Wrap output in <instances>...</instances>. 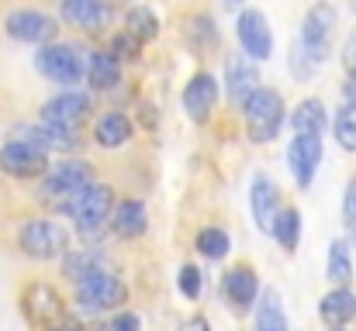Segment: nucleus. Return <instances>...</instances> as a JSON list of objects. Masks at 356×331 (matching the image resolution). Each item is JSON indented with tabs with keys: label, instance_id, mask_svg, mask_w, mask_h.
Instances as JSON below:
<instances>
[{
	"label": "nucleus",
	"instance_id": "1",
	"mask_svg": "<svg viewBox=\"0 0 356 331\" xmlns=\"http://www.w3.org/2000/svg\"><path fill=\"white\" fill-rule=\"evenodd\" d=\"M115 211V187L111 183H90L87 190H80L76 197H70L66 204H59V214L73 218V228L83 241H101L104 238V228L111 221Z\"/></svg>",
	"mask_w": 356,
	"mask_h": 331
},
{
	"label": "nucleus",
	"instance_id": "2",
	"mask_svg": "<svg viewBox=\"0 0 356 331\" xmlns=\"http://www.w3.org/2000/svg\"><path fill=\"white\" fill-rule=\"evenodd\" d=\"M90 183H97V176H94V166L87 159H63V162L49 166V173L38 180L35 201L59 211V204H66L70 197H76Z\"/></svg>",
	"mask_w": 356,
	"mask_h": 331
},
{
	"label": "nucleus",
	"instance_id": "3",
	"mask_svg": "<svg viewBox=\"0 0 356 331\" xmlns=\"http://www.w3.org/2000/svg\"><path fill=\"white\" fill-rule=\"evenodd\" d=\"M287 117V104L280 97V90L273 87H259L249 94V101L242 104V121H245V135L256 145H266L280 135V124Z\"/></svg>",
	"mask_w": 356,
	"mask_h": 331
},
{
	"label": "nucleus",
	"instance_id": "4",
	"mask_svg": "<svg viewBox=\"0 0 356 331\" xmlns=\"http://www.w3.org/2000/svg\"><path fill=\"white\" fill-rule=\"evenodd\" d=\"M17 252L35 262H52L70 252V231L52 218H24L17 228Z\"/></svg>",
	"mask_w": 356,
	"mask_h": 331
},
{
	"label": "nucleus",
	"instance_id": "5",
	"mask_svg": "<svg viewBox=\"0 0 356 331\" xmlns=\"http://www.w3.org/2000/svg\"><path fill=\"white\" fill-rule=\"evenodd\" d=\"M336 28H339V10L332 3H312L305 21H301V52L305 59L318 69L329 56H332V42H336Z\"/></svg>",
	"mask_w": 356,
	"mask_h": 331
},
{
	"label": "nucleus",
	"instance_id": "6",
	"mask_svg": "<svg viewBox=\"0 0 356 331\" xmlns=\"http://www.w3.org/2000/svg\"><path fill=\"white\" fill-rule=\"evenodd\" d=\"M76 294V307L87 314H104V311H118L121 304H128V283L115 276L111 269L104 273H90L80 283H73Z\"/></svg>",
	"mask_w": 356,
	"mask_h": 331
},
{
	"label": "nucleus",
	"instance_id": "7",
	"mask_svg": "<svg viewBox=\"0 0 356 331\" xmlns=\"http://www.w3.org/2000/svg\"><path fill=\"white\" fill-rule=\"evenodd\" d=\"M35 69H38L45 80H52V83L73 90V87L83 80L87 59L80 56L76 45H59V42H52V45H42V49L35 52Z\"/></svg>",
	"mask_w": 356,
	"mask_h": 331
},
{
	"label": "nucleus",
	"instance_id": "8",
	"mask_svg": "<svg viewBox=\"0 0 356 331\" xmlns=\"http://www.w3.org/2000/svg\"><path fill=\"white\" fill-rule=\"evenodd\" d=\"M21 314H24V321L31 328L42 331L66 318V300L49 280H31L21 290Z\"/></svg>",
	"mask_w": 356,
	"mask_h": 331
},
{
	"label": "nucleus",
	"instance_id": "9",
	"mask_svg": "<svg viewBox=\"0 0 356 331\" xmlns=\"http://www.w3.org/2000/svg\"><path fill=\"white\" fill-rule=\"evenodd\" d=\"M3 31L14 42H28V45H52V38L59 35V21L49 10L38 7H17L3 17Z\"/></svg>",
	"mask_w": 356,
	"mask_h": 331
},
{
	"label": "nucleus",
	"instance_id": "10",
	"mask_svg": "<svg viewBox=\"0 0 356 331\" xmlns=\"http://www.w3.org/2000/svg\"><path fill=\"white\" fill-rule=\"evenodd\" d=\"M236 38H238V45H242V52H245L249 62H266V59L273 56V31H270V21H266V14L256 10V7L238 10Z\"/></svg>",
	"mask_w": 356,
	"mask_h": 331
},
{
	"label": "nucleus",
	"instance_id": "11",
	"mask_svg": "<svg viewBox=\"0 0 356 331\" xmlns=\"http://www.w3.org/2000/svg\"><path fill=\"white\" fill-rule=\"evenodd\" d=\"M218 94H222V83L215 80L211 69H197L187 87H184V110L194 124H208L215 117V108H218Z\"/></svg>",
	"mask_w": 356,
	"mask_h": 331
},
{
	"label": "nucleus",
	"instance_id": "12",
	"mask_svg": "<svg viewBox=\"0 0 356 331\" xmlns=\"http://www.w3.org/2000/svg\"><path fill=\"white\" fill-rule=\"evenodd\" d=\"M94 110V101L80 90H66V94H56L42 104V124L49 128H80Z\"/></svg>",
	"mask_w": 356,
	"mask_h": 331
},
{
	"label": "nucleus",
	"instance_id": "13",
	"mask_svg": "<svg viewBox=\"0 0 356 331\" xmlns=\"http://www.w3.org/2000/svg\"><path fill=\"white\" fill-rule=\"evenodd\" d=\"M49 155L31 148V145H17V142H3L0 145V173L10 180H42L49 173Z\"/></svg>",
	"mask_w": 356,
	"mask_h": 331
},
{
	"label": "nucleus",
	"instance_id": "14",
	"mask_svg": "<svg viewBox=\"0 0 356 331\" xmlns=\"http://www.w3.org/2000/svg\"><path fill=\"white\" fill-rule=\"evenodd\" d=\"M322 155H325L322 138H315V135H294L291 138V145H287V169H291V176H294V183L301 190L312 187V180H315L318 166H322Z\"/></svg>",
	"mask_w": 356,
	"mask_h": 331
},
{
	"label": "nucleus",
	"instance_id": "15",
	"mask_svg": "<svg viewBox=\"0 0 356 331\" xmlns=\"http://www.w3.org/2000/svg\"><path fill=\"white\" fill-rule=\"evenodd\" d=\"M184 45L197 56V59H208V56H218L222 49V31L215 24V17L208 10H191L184 17Z\"/></svg>",
	"mask_w": 356,
	"mask_h": 331
},
{
	"label": "nucleus",
	"instance_id": "16",
	"mask_svg": "<svg viewBox=\"0 0 356 331\" xmlns=\"http://www.w3.org/2000/svg\"><path fill=\"white\" fill-rule=\"evenodd\" d=\"M222 294H225V300L232 304V311H238V314H245L256 304V297H259V276H256L252 262H236L222 276Z\"/></svg>",
	"mask_w": 356,
	"mask_h": 331
},
{
	"label": "nucleus",
	"instance_id": "17",
	"mask_svg": "<svg viewBox=\"0 0 356 331\" xmlns=\"http://www.w3.org/2000/svg\"><path fill=\"white\" fill-rule=\"evenodd\" d=\"M59 17L80 31H101L115 21V7L108 0H66L59 7Z\"/></svg>",
	"mask_w": 356,
	"mask_h": 331
},
{
	"label": "nucleus",
	"instance_id": "18",
	"mask_svg": "<svg viewBox=\"0 0 356 331\" xmlns=\"http://www.w3.org/2000/svg\"><path fill=\"white\" fill-rule=\"evenodd\" d=\"M108 228L118 238H124V241L142 238L149 231V207H145V201H138V197H121V201H115V211H111Z\"/></svg>",
	"mask_w": 356,
	"mask_h": 331
},
{
	"label": "nucleus",
	"instance_id": "19",
	"mask_svg": "<svg viewBox=\"0 0 356 331\" xmlns=\"http://www.w3.org/2000/svg\"><path fill=\"white\" fill-rule=\"evenodd\" d=\"M252 90H259V73H256V66H252L245 56H229V59H225V94H229V101H232L236 108H242Z\"/></svg>",
	"mask_w": 356,
	"mask_h": 331
},
{
	"label": "nucleus",
	"instance_id": "20",
	"mask_svg": "<svg viewBox=\"0 0 356 331\" xmlns=\"http://www.w3.org/2000/svg\"><path fill=\"white\" fill-rule=\"evenodd\" d=\"M249 204H252V218L259 231H270V224L280 211V190L277 183L266 176V173H256L252 176V190H249Z\"/></svg>",
	"mask_w": 356,
	"mask_h": 331
},
{
	"label": "nucleus",
	"instance_id": "21",
	"mask_svg": "<svg viewBox=\"0 0 356 331\" xmlns=\"http://www.w3.org/2000/svg\"><path fill=\"white\" fill-rule=\"evenodd\" d=\"M135 138V121L124 110H104L94 121V142L101 148H121Z\"/></svg>",
	"mask_w": 356,
	"mask_h": 331
},
{
	"label": "nucleus",
	"instance_id": "22",
	"mask_svg": "<svg viewBox=\"0 0 356 331\" xmlns=\"http://www.w3.org/2000/svg\"><path fill=\"white\" fill-rule=\"evenodd\" d=\"M318 318H322L325 325H332V328H343V325L356 321V294L350 287L329 290V294L318 300Z\"/></svg>",
	"mask_w": 356,
	"mask_h": 331
},
{
	"label": "nucleus",
	"instance_id": "23",
	"mask_svg": "<svg viewBox=\"0 0 356 331\" xmlns=\"http://www.w3.org/2000/svg\"><path fill=\"white\" fill-rule=\"evenodd\" d=\"M325 124H329V114H325L322 97H305L301 104H294V110H291V131L294 135H315V138H322L325 135Z\"/></svg>",
	"mask_w": 356,
	"mask_h": 331
},
{
	"label": "nucleus",
	"instance_id": "24",
	"mask_svg": "<svg viewBox=\"0 0 356 331\" xmlns=\"http://www.w3.org/2000/svg\"><path fill=\"white\" fill-rule=\"evenodd\" d=\"M104 266H108V255H104V248H70L66 255H63V276L70 280V283H80L83 276H90V273H104Z\"/></svg>",
	"mask_w": 356,
	"mask_h": 331
},
{
	"label": "nucleus",
	"instance_id": "25",
	"mask_svg": "<svg viewBox=\"0 0 356 331\" xmlns=\"http://www.w3.org/2000/svg\"><path fill=\"white\" fill-rule=\"evenodd\" d=\"M83 73H87L90 87H94V90H101V94H104V90H115V87L121 83V62L108 52V49L90 52V56H87V69H83Z\"/></svg>",
	"mask_w": 356,
	"mask_h": 331
},
{
	"label": "nucleus",
	"instance_id": "26",
	"mask_svg": "<svg viewBox=\"0 0 356 331\" xmlns=\"http://www.w3.org/2000/svg\"><path fill=\"white\" fill-rule=\"evenodd\" d=\"M121 31L131 35L138 45H145V42L159 38V14H156L152 7L135 3V7H128V10L121 14Z\"/></svg>",
	"mask_w": 356,
	"mask_h": 331
},
{
	"label": "nucleus",
	"instance_id": "27",
	"mask_svg": "<svg viewBox=\"0 0 356 331\" xmlns=\"http://www.w3.org/2000/svg\"><path fill=\"white\" fill-rule=\"evenodd\" d=\"M256 331H287V314H284V300L277 287L259 290L256 297Z\"/></svg>",
	"mask_w": 356,
	"mask_h": 331
},
{
	"label": "nucleus",
	"instance_id": "28",
	"mask_svg": "<svg viewBox=\"0 0 356 331\" xmlns=\"http://www.w3.org/2000/svg\"><path fill=\"white\" fill-rule=\"evenodd\" d=\"M325 276L336 287H350L353 283V252L346 238H336L329 245V262H325Z\"/></svg>",
	"mask_w": 356,
	"mask_h": 331
},
{
	"label": "nucleus",
	"instance_id": "29",
	"mask_svg": "<svg viewBox=\"0 0 356 331\" xmlns=\"http://www.w3.org/2000/svg\"><path fill=\"white\" fill-rule=\"evenodd\" d=\"M270 235L277 238V245L284 252H294L301 245V211L298 207H280L273 224H270Z\"/></svg>",
	"mask_w": 356,
	"mask_h": 331
},
{
	"label": "nucleus",
	"instance_id": "30",
	"mask_svg": "<svg viewBox=\"0 0 356 331\" xmlns=\"http://www.w3.org/2000/svg\"><path fill=\"white\" fill-rule=\"evenodd\" d=\"M194 248H197L204 259L218 262V259H225V255H229V248H232V238H229V231H225V228H218V224H208V228H201V231H197V238H194Z\"/></svg>",
	"mask_w": 356,
	"mask_h": 331
},
{
	"label": "nucleus",
	"instance_id": "31",
	"mask_svg": "<svg viewBox=\"0 0 356 331\" xmlns=\"http://www.w3.org/2000/svg\"><path fill=\"white\" fill-rule=\"evenodd\" d=\"M332 131H336V138H339V145L346 152H356V108L353 104H343V108L336 110Z\"/></svg>",
	"mask_w": 356,
	"mask_h": 331
},
{
	"label": "nucleus",
	"instance_id": "32",
	"mask_svg": "<svg viewBox=\"0 0 356 331\" xmlns=\"http://www.w3.org/2000/svg\"><path fill=\"white\" fill-rule=\"evenodd\" d=\"M177 287H180V294H184L187 300H197V297H201V269L191 266V262H184L180 273H177Z\"/></svg>",
	"mask_w": 356,
	"mask_h": 331
},
{
	"label": "nucleus",
	"instance_id": "33",
	"mask_svg": "<svg viewBox=\"0 0 356 331\" xmlns=\"http://www.w3.org/2000/svg\"><path fill=\"white\" fill-rule=\"evenodd\" d=\"M343 224H346V235L356 245V173L346 180V194H343Z\"/></svg>",
	"mask_w": 356,
	"mask_h": 331
},
{
	"label": "nucleus",
	"instance_id": "34",
	"mask_svg": "<svg viewBox=\"0 0 356 331\" xmlns=\"http://www.w3.org/2000/svg\"><path fill=\"white\" fill-rule=\"evenodd\" d=\"M108 52H111V56H115L118 62H121V59L135 62V59L142 56V45H138V42H135L131 35H124V31H118V35L111 38V49H108Z\"/></svg>",
	"mask_w": 356,
	"mask_h": 331
},
{
	"label": "nucleus",
	"instance_id": "35",
	"mask_svg": "<svg viewBox=\"0 0 356 331\" xmlns=\"http://www.w3.org/2000/svg\"><path fill=\"white\" fill-rule=\"evenodd\" d=\"M291 73H294V80H301V83H308L312 73H315V66L305 59V52H301L298 42H291Z\"/></svg>",
	"mask_w": 356,
	"mask_h": 331
},
{
	"label": "nucleus",
	"instance_id": "36",
	"mask_svg": "<svg viewBox=\"0 0 356 331\" xmlns=\"http://www.w3.org/2000/svg\"><path fill=\"white\" fill-rule=\"evenodd\" d=\"M104 331H142V321L135 311H118L111 318V325H104Z\"/></svg>",
	"mask_w": 356,
	"mask_h": 331
},
{
	"label": "nucleus",
	"instance_id": "37",
	"mask_svg": "<svg viewBox=\"0 0 356 331\" xmlns=\"http://www.w3.org/2000/svg\"><path fill=\"white\" fill-rule=\"evenodd\" d=\"M343 69H346V76H356V31L343 45Z\"/></svg>",
	"mask_w": 356,
	"mask_h": 331
},
{
	"label": "nucleus",
	"instance_id": "38",
	"mask_svg": "<svg viewBox=\"0 0 356 331\" xmlns=\"http://www.w3.org/2000/svg\"><path fill=\"white\" fill-rule=\"evenodd\" d=\"M177 331H211V321H208L204 314H191V318L180 321V328Z\"/></svg>",
	"mask_w": 356,
	"mask_h": 331
},
{
	"label": "nucleus",
	"instance_id": "39",
	"mask_svg": "<svg viewBox=\"0 0 356 331\" xmlns=\"http://www.w3.org/2000/svg\"><path fill=\"white\" fill-rule=\"evenodd\" d=\"M42 331H83V328H80V321L63 318V321H56V325H49V328H42Z\"/></svg>",
	"mask_w": 356,
	"mask_h": 331
},
{
	"label": "nucleus",
	"instance_id": "40",
	"mask_svg": "<svg viewBox=\"0 0 356 331\" xmlns=\"http://www.w3.org/2000/svg\"><path fill=\"white\" fill-rule=\"evenodd\" d=\"M343 97H346V104H353L356 108V76H346V83H343Z\"/></svg>",
	"mask_w": 356,
	"mask_h": 331
},
{
	"label": "nucleus",
	"instance_id": "41",
	"mask_svg": "<svg viewBox=\"0 0 356 331\" xmlns=\"http://www.w3.org/2000/svg\"><path fill=\"white\" fill-rule=\"evenodd\" d=\"M332 331H343V328H332Z\"/></svg>",
	"mask_w": 356,
	"mask_h": 331
}]
</instances>
